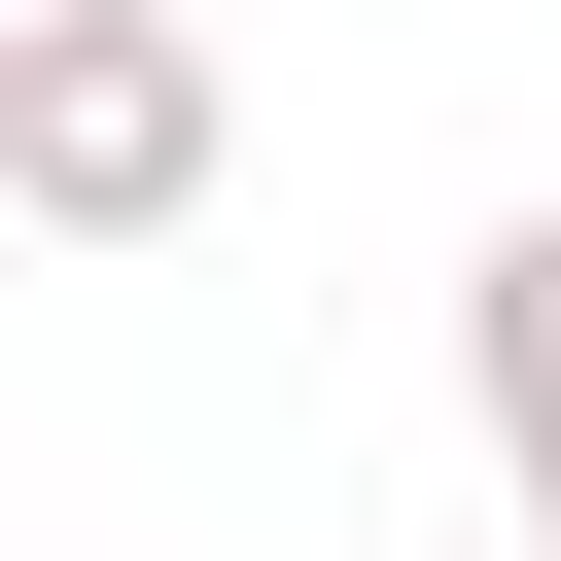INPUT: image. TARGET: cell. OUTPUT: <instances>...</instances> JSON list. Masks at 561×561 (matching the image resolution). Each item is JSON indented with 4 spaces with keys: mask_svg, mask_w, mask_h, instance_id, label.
Returning a JSON list of instances; mask_svg holds the SVG:
<instances>
[{
    "mask_svg": "<svg viewBox=\"0 0 561 561\" xmlns=\"http://www.w3.org/2000/svg\"><path fill=\"white\" fill-rule=\"evenodd\" d=\"M491 421L561 456V245H491Z\"/></svg>",
    "mask_w": 561,
    "mask_h": 561,
    "instance_id": "6da1fadb",
    "label": "cell"
}]
</instances>
